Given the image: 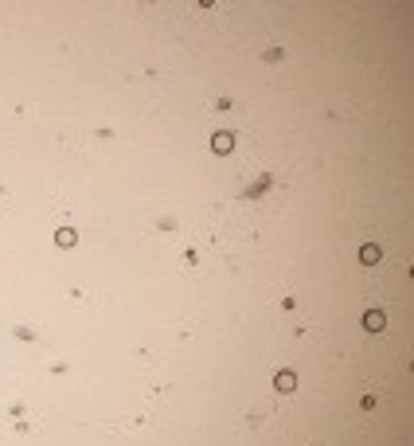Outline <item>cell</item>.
Listing matches in <instances>:
<instances>
[{
	"label": "cell",
	"mask_w": 414,
	"mask_h": 446,
	"mask_svg": "<svg viewBox=\"0 0 414 446\" xmlns=\"http://www.w3.org/2000/svg\"><path fill=\"white\" fill-rule=\"evenodd\" d=\"M359 262H379V247H375V243H368V247H359Z\"/></svg>",
	"instance_id": "cell-2"
},
{
	"label": "cell",
	"mask_w": 414,
	"mask_h": 446,
	"mask_svg": "<svg viewBox=\"0 0 414 446\" xmlns=\"http://www.w3.org/2000/svg\"><path fill=\"white\" fill-rule=\"evenodd\" d=\"M383 325H387V317H383L379 309H368V313H364V329H371V333H379Z\"/></svg>",
	"instance_id": "cell-1"
},
{
	"label": "cell",
	"mask_w": 414,
	"mask_h": 446,
	"mask_svg": "<svg viewBox=\"0 0 414 446\" xmlns=\"http://www.w3.org/2000/svg\"><path fill=\"white\" fill-rule=\"evenodd\" d=\"M293 387H297L293 372H278V391H293Z\"/></svg>",
	"instance_id": "cell-3"
},
{
	"label": "cell",
	"mask_w": 414,
	"mask_h": 446,
	"mask_svg": "<svg viewBox=\"0 0 414 446\" xmlns=\"http://www.w3.org/2000/svg\"><path fill=\"white\" fill-rule=\"evenodd\" d=\"M63 243V247H74V231H59V235H55Z\"/></svg>",
	"instance_id": "cell-5"
},
{
	"label": "cell",
	"mask_w": 414,
	"mask_h": 446,
	"mask_svg": "<svg viewBox=\"0 0 414 446\" xmlns=\"http://www.w3.org/2000/svg\"><path fill=\"white\" fill-rule=\"evenodd\" d=\"M231 145H235V137H231V133H219V137H215V149H219V153H231Z\"/></svg>",
	"instance_id": "cell-4"
}]
</instances>
